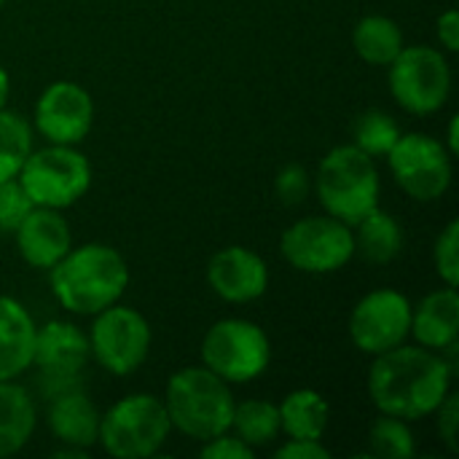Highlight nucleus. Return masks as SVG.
Wrapping results in <instances>:
<instances>
[{
	"mask_svg": "<svg viewBox=\"0 0 459 459\" xmlns=\"http://www.w3.org/2000/svg\"><path fill=\"white\" fill-rule=\"evenodd\" d=\"M452 377L455 371L441 352L403 342L374 355L366 387L379 414L417 422L433 417L441 401L452 393Z\"/></svg>",
	"mask_w": 459,
	"mask_h": 459,
	"instance_id": "f257e3e1",
	"label": "nucleus"
},
{
	"mask_svg": "<svg viewBox=\"0 0 459 459\" xmlns=\"http://www.w3.org/2000/svg\"><path fill=\"white\" fill-rule=\"evenodd\" d=\"M48 285L62 309L94 317L121 301L129 285L124 255L102 242L70 247L59 264L48 269Z\"/></svg>",
	"mask_w": 459,
	"mask_h": 459,
	"instance_id": "f03ea898",
	"label": "nucleus"
},
{
	"mask_svg": "<svg viewBox=\"0 0 459 459\" xmlns=\"http://www.w3.org/2000/svg\"><path fill=\"white\" fill-rule=\"evenodd\" d=\"M161 401L172 430L202 444L229 433L237 403L229 382H223L207 366H188L175 371Z\"/></svg>",
	"mask_w": 459,
	"mask_h": 459,
	"instance_id": "7ed1b4c3",
	"label": "nucleus"
},
{
	"mask_svg": "<svg viewBox=\"0 0 459 459\" xmlns=\"http://www.w3.org/2000/svg\"><path fill=\"white\" fill-rule=\"evenodd\" d=\"M315 191L328 215L344 221L347 226H355L363 215L379 207L382 180L377 159H371L352 143L336 145L323 156L317 167Z\"/></svg>",
	"mask_w": 459,
	"mask_h": 459,
	"instance_id": "20e7f679",
	"label": "nucleus"
},
{
	"mask_svg": "<svg viewBox=\"0 0 459 459\" xmlns=\"http://www.w3.org/2000/svg\"><path fill=\"white\" fill-rule=\"evenodd\" d=\"M172 433L164 401L134 393L100 414V446L116 459H148L159 455Z\"/></svg>",
	"mask_w": 459,
	"mask_h": 459,
	"instance_id": "39448f33",
	"label": "nucleus"
},
{
	"mask_svg": "<svg viewBox=\"0 0 459 459\" xmlns=\"http://www.w3.org/2000/svg\"><path fill=\"white\" fill-rule=\"evenodd\" d=\"M16 180L35 207L67 210L91 188V164L75 145L48 143L40 151H30Z\"/></svg>",
	"mask_w": 459,
	"mask_h": 459,
	"instance_id": "423d86ee",
	"label": "nucleus"
},
{
	"mask_svg": "<svg viewBox=\"0 0 459 459\" xmlns=\"http://www.w3.org/2000/svg\"><path fill=\"white\" fill-rule=\"evenodd\" d=\"M272 363V342L258 323L226 317L210 325L202 339V366L229 385H247L266 374Z\"/></svg>",
	"mask_w": 459,
	"mask_h": 459,
	"instance_id": "0eeeda50",
	"label": "nucleus"
},
{
	"mask_svg": "<svg viewBox=\"0 0 459 459\" xmlns=\"http://www.w3.org/2000/svg\"><path fill=\"white\" fill-rule=\"evenodd\" d=\"M393 100L411 116L438 113L452 94V67L433 46H403L387 65Z\"/></svg>",
	"mask_w": 459,
	"mask_h": 459,
	"instance_id": "6e6552de",
	"label": "nucleus"
},
{
	"mask_svg": "<svg viewBox=\"0 0 459 459\" xmlns=\"http://www.w3.org/2000/svg\"><path fill=\"white\" fill-rule=\"evenodd\" d=\"M282 258L304 274H333L355 255L352 226L333 215H309L282 231Z\"/></svg>",
	"mask_w": 459,
	"mask_h": 459,
	"instance_id": "1a4fd4ad",
	"label": "nucleus"
},
{
	"mask_svg": "<svg viewBox=\"0 0 459 459\" xmlns=\"http://www.w3.org/2000/svg\"><path fill=\"white\" fill-rule=\"evenodd\" d=\"M86 336L91 358L113 377L134 374L151 352V325L132 307L113 304L97 312Z\"/></svg>",
	"mask_w": 459,
	"mask_h": 459,
	"instance_id": "9d476101",
	"label": "nucleus"
},
{
	"mask_svg": "<svg viewBox=\"0 0 459 459\" xmlns=\"http://www.w3.org/2000/svg\"><path fill=\"white\" fill-rule=\"evenodd\" d=\"M385 159L390 164V172L395 175V183L417 202H436L452 186L455 156L441 140L430 134H401Z\"/></svg>",
	"mask_w": 459,
	"mask_h": 459,
	"instance_id": "9b49d317",
	"label": "nucleus"
},
{
	"mask_svg": "<svg viewBox=\"0 0 459 459\" xmlns=\"http://www.w3.org/2000/svg\"><path fill=\"white\" fill-rule=\"evenodd\" d=\"M411 301L395 288L366 293L350 315V339L366 355H382L409 339Z\"/></svg>",
	"mask_w": 459,
	"mask_h": 459,
	"instance_id": "f8f14e48",
	"label": "nucleus"
},
{
	"mask_svg": "<svg viewBox=\"0 0 459 459\" xmlns=\"http://www.w3.org/2000/svg\"><path fill=\"white\" fill-rule=\"evenodd\" d=\"M91 358L89 336L65 320H51L35 331L32 366L40 371L48 395L81 387V374Z\"/></svg>",
	"mask_w": 459,
	"mask_h": 459,
	"instance_id": "ddd939ff",
	"label": "nucleus"
},
{
	"mask_svg": "<svg viewBox=\"0 0 459 459\" xmlns=\"http://www.w3.org/2000/svg\"><path fill=\"white\" fill-rule=\"evenodd\" d=\"M94 126V100L75 81H54L35 102V129L54 145H78Z\"/></svg>",
	"mask_w": 459,
	"mask_h": 459,
	"instance_id": "4468645a",
	"label": "nucleus"
},
{
	"mask_svg": "<svg viewBox=\"0 0 459 459\" xmlns=\"http://www.w3.org/2000/svg\"><path fill=\"white\" fill-rule=\"evenodd\" d=\"M207 282L218 299H223L229 304H250L266 293L269 266L255 250L231 245V247L218 250L210 258Z\"/></svg>",
	"mask_w": 459,
	"mask_h": 459,
	"instance_id": "2eb2a0df",
	"label": "nucleus"
},
{
	"mask_svg": "<svg viewBox=\"0 0 459 459\" xmlns=\"http://www.w3.org/2000/svg\"><path fill=\"white\" fill-rule=\"evenodd\" d=\"M13 237L22 261L43 272L59 264L65 253L73 247V231L62 210H51V207H32L24 215V221L16 226Z\"/></svg>",
	"mask_w": 459,
	"mask_h": 459,
	"instance_id": "dca6fc26",
	"label": "nucleus"
},
{
	"mask_svg": "<svg viewBox=\"0 0 459 459\" xmlns=\"http://www.w3.org/2000/svg\"><path fill=\"white\" fill-rule=\"evenodd\" d=\"M46 422L54 438L65 446L89 452L100 441V411L81 387L51 395Z\"/></svg>",
	"mask_w": 459,
	"mask_h": 459,
	"instance_id": "f3484780",
	"label": "nucleus"
},
{
	"mask_svg": "<svg viewBox=\"0 0 459 459\" xmlns=\"http://www.w3.org/2000/svg\"><path fill=\"white\" fill-rule=\"evenodd\" d=\"M420 347L433 352L446 350L459 342V293L457 288H441L428 293L417 307H411V331Z\"/></svg>",
	"mask_w": 459,
	"mask_h": 459,
	"instance_id": "a211bd4d",
	"label": "nucleus"
},
{
	"mask_svg": "<svg viewBox=\"0 0 459 459\" xmlns=\"http://www.w3.org/2000/svg\"><path fill=\"white\" fill-rule=\"evenodd\" d=\"M35 320L11 296H0V382L19 379L32 366Z\"/></svg>",
	"mask_w": 459,
	"mask_h": 459,
	"instance_id": "6ab92c4d",
	"label": "nucleus"
},
{
	"mask_svg": "<svg viewBox=\"0 0 459 459\" xmlns=\"http://www.w3.org/2000/svg\"><path fill=\"white\" fill-rule=\"evenodd\" d=\"M38 425V411L30 393L16 379L0 382V459L19 455Z\"/></svg>",
	"mask_w": 459,
	"mask_h": 459,
	"instance_id": "aec40b11",
	"label": "nucleus"
},
{
	"mask_svg": "<svg viewBox=\"0 0 459 459\" xmlns=\"http://www.w3.org/2000/svg\"><path fill=\"white\" fill-rule=\"evenodd\" d=\"M352 237H355V253L371 266L393 264L406 242L401 223L379 207H374L352 226Z\"/></svg>",
	"mask_w": 459,
	"mask_h": 459,
	"instance_id": "412c9836",
	"label": "nucleus"
},
{
	"mask_svg": "<svg viewBox=\"0 0 459 459\" xmlns=\"http://www.w3.org/2000/svg\"><path fill=\"white\" fill-rule=\"evenodd\" d=\"M277 409H280V428L288 438L323 441L331 422V406L317 390L309 387L293 390L277 403Z\"/></svg>",
	"mask_w": 459,
	"mask_h": 459,
	"instance_id": "4be33fe9",
	"label": "nucleus"
},
{
	"mask_svg": "<svg viewBox=\"0 0 459 459\" xmlns=\"http://www.w3.org/2000/svg\"><path fill=\"white\" fill-rule=\"evenodd\" d=\"M403 30L395 19L382 13L363 16L352 30V48L358 56L374 67H387L403 48Z\"/></svg>",
	"mask_w": 459,
	"mask_h": 459,
	"instance_id": "5701e85b",
	"label": "nucleus"
},
{
	"mask_svg": "<svg viewBox=\"0 0 459 459\" xmlns=\"http://www.w3.org/2000/svg\"><path fill=\"white\" fill-rule=\"evenodd\" d=\"M239 441H245L250 449H261L266 444H274L282 436L280 428V409L272 401H242L234 403L231 414V428H229Z\"/></svg>",
	"mask_w": 459,
	"mask_h": 459,
	"instance_id": "b1692460",
	"label": "nucleus"
},
{
	"mask_svg": "<svg viewBox=\"0 0 459 459\" xmlns=\"http://www.w3.org/2000/svg\"><path fill=\"white\" fill-rule=\"evenodd\" d=\"M32 151V129L24 116L0 110V183L13 180Z\"/></svg>",
	"mask_w": 459,
	"mask_h": 459,
	"instance_id": "393cba45",
	"label": "nucleus"
},
{
	"mask_svg": "<svg viewBox=\"0 0 459 459\" xmlns=\"http://www.w3.org/2000/svg\"><path fill=\"white\" fill-rule=\"evenodd\" d=\"M401 134L403 132H401L398 121L393 116H387L385 110H366L352 124V145L360 148L363 153H368L371 159L387 156Z\"/></svg>",
	"mask_w": 459,
	"mask_h": 459,
	"instance_id": "a878e982",
	"label": "nucleus"
},
{
	"mask_svg": "<svg viewBox=\"0 0 459 459\" xmlns=\"http://www.w3.org/2000/svg\"><path fill=\"white\" fill-rule=\"evenodd\" d=\"M368 444H371V452H368L371 457L409 459L414 457V452H417L409 422L401 420V417H390V414H379L371 422Z\"/></svg>",
	"mask_w": 459,
	"mask_h": 459,
	"instance_id": "bb28decb",
	"label": "nucleus"
},
{
	"mask_svg": "<svg viewBox=\"0 0 459 459\" xmlns=\"http://www.w3.org/2000/svg\"><path fill=\"white\" fill-rule=\"evenodd\" d=\"M433 264L444 285L457 288L459 285V221H449L444 231L436 237L433 247Z\"/></svg>",
	"mask_w": 459,
	"mask_h": 459,
	"instance_id": "cd10ccee",
	"label": "nucleus"
},
{
	"mask_svg": "<svg viewBox=\"0 0 459 459\" xmlns=\"http://www.w3.org/2000/svg\"><path fill=\"white\" fill-rule=\"evenodd\" d=\"M35 204L30 202L27 191L22 188V183L13 180H3L0 183V234H13L16 226L24 221V215L32 210Z\"/></svg>",
	"mask_w": 459,
	"mask_h": 459,
	"instance_id": "c85d7f7f",
	"label": "nucleus"
},
{
	"mask_svg": "<svg viewBox=\"0 0 459 459\" xmlns=\"http://www.w3.org/2000/svg\"><path fill=\"white\" fill-rule=\"evenodd\" d=\"M274 191H277V199L285 204V207H296L301 204L309 191H312V178L309 172L301 167V164H288L277 172V180H274Z\"/></svg>",
	"mask_w": 459,
	"mask_h": 459,
	"instance_id": "c756f323",
	"label": "nucleus"
},
{
	"mask_svg": "<svg viewBox=\"0 0 459 459\" xmlns=\"http://www.w3.org/2000/svg\"><path fill=\"white\" fill-rule=\"evenodd\" d=\"M202 457L204 459H253L255 449H250L245 441H239L234 433H221L210 441L202 444Z\"/></svg>",
	"mask_w": 459,
	"mask_h": 459,
	"instance_id": "7c9ffc66",
	"label": "nucleus"
},
{
	"mask_svg": "<svg viewBox=\"0 0 459 459\" xmlns=\"http://www.w3.org/2000/svg\"><path fill=\"white\" fill-rule=\"evenodd\" d=\"M436 414V425H438V436L446 444L449 452H457V428H459V398L455 393H449L441 406L433 411Z\"/></svg>",
	"mask_w": 459,
	"mask_h": 459,
	"instance_id": "2f4dec72",
	"label": "nucleus"
},
{
	"mask_svg": "<svg viewBox=\"0 0 459 459\" xmlns=\"http://www.w3.org/2000/svg\"><path fill=\"white\" fill-rule=\"evenodd\" d=\"M277 459H328L331 449L323 446V441H309V438H290L285 446L277 449Z\"/></svg>",
	"mask_w": 459,
	"mask_h": 459,
	"instance_id": "473e14b6",
	"label": "nucleus"
},
{
	"mask_svg": "<svg viewBox=\"0 0 459 459\" xmlns=\"http://www.w3.org/2000/svg\"><path fill=\"white\" fill-rule=\"evenodd\" d=\"M436 32H438V43L444 46V51L457 54L459 51V13L455 8H446L438 22H436Z\"/></svg>",
	"mask_w": 459,
	"mask_h": 459,
	"instance_id": "72a5a7b5",
	"label": "nucleus"
},
{
	"mask_svg": "<svg viewBox=\"0 0 459 459\" xmlns=\"http://www.w3.org/2000/svg\"><path fill=\"white\" fill-rule=\"evenodd\" d=\"M8 94H11V81H8V73H5V67L0 65V110L8 105Z\"/></svg>",
	"mask_w": 459,
	"mask_h": 459,
	"instance_id": "f704fd0d",
	"label": "nucleus"
},
{
	"mask_svg": "<svg viewBox=\"0 0 459 459\" xmlns=\"http://www.w3.org/2000/svg\"><path fill=\"white\" fill-rule=\"evenodd\" d=\"M446 151L452 153V156H457L459 151V134H457V116L449 121V145H446Z\"/></svg>",
	"mask_w": 459,
	"mask_h": 459,
	"instance_id": "c9c22d12",
	"label": "nucleus"
},
{
	"mask_svg": "<svg viewBox=\"0 0 459 459\" xmlns=\"http://www.w3.org/2000/svg\"><path fill=\"white\" fill-rule=\"evenodd\" d=\"M86 455H89L86 449H75V446H65V449L51 452V457H70V459H83Z\"/></svg>",
	"mask_w": 459,
	"mask_h": 459,
	"instance_id": "e433bc0d",
	"label": "nucleus"
},
{
	"mask_svg": "<svg viewBox=\"0 0 459 459\" xmlns=\"http://www.w3.org/2000/svg\"><path fill=\"white\" fill-rule=\"evenodd\" d=\"M0 8H3V0H0Z\"/></svg>",
	"mask_w": 459,
	"mask_h": 459,
	"instance_id": "4c0bfd02",
	"label": "nucleus"
}]
</instances>
